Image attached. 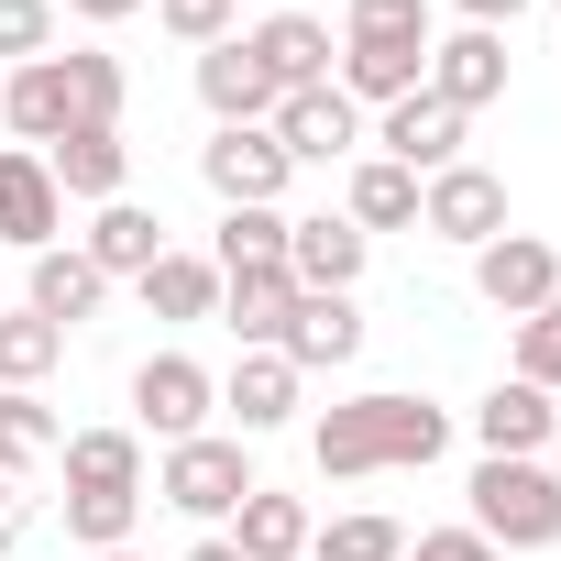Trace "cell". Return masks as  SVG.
Segmentation results:
<instances>
[{"mask_svg": "<svg viewBox=\"0 0 561 561\" xmlns=\"http://www.w3.org/2000/svg\"><path fill=\"white\" fill-rule=\"evenodd\" d=\"M133 287L154 320H220V264H198V253H154Z\"/></svg>", "mask_w": 561, "mask_h": 561, "instance_id": "26", "label": "cell"}, {"mask_svg": "<svg viewBox=\"0 0 561 561\" xmlns=\"http://www.w3.org/2000/svg\"><path fill=\"white\" fill-rule=\"evenodd\" d=\"M309 561H408V528L386 506H342L331 528H309Z\"/></svg>", "mask_w": 561, "mask_h": 561, "instance_id": "28", "label": "cell"}, {"mask_svg": "<svg viewBox=\"0 0 561 561\" xmlns=\"http://www.w3.org/2000/svg\"><path fill=\"white\" fill-rule=\"evenodd\" d=\"M133 517H144V495H67V539H89V550H133Z\"/></svg>", "mask_w": 561, "mask_h": 561, "instance_id": "33", "label": "cell"}, {"mask_svg": "<svg viewBox=\"0 0 561 561\" xmlns=\"http://www.w3.org/2000/svg\"><path fill=\"white\" fill-rule=\"evenodd\" d=\"M45 176H56V198H100V209H111V198H122V176H133V144L89 122V133L45 144Z\"/></svg>", "mask_w": 561, "mask_h": 561, "instance_id": "20", "label": "cell"}, {"mask_svg": "<svg viewBox=\"0 0 561 561\" xmlns=\"http://www.w3.org/2000/svg\"><path fill=\"white\" fill-rule=\"evenodd\" d=\"M56 353H67V331H56V320H34V309L0 320V386H23V397H34V386L56 375Z\"/></svg>", "mask_w": 561, "mask_h": 561, "instance_id": "30", "label": "cell"}, {"mask_svg": "<svg viewBox=\"0 0 561 561\" xmlns=\"http://www.w3.org/2000/svg\"><path fill=\"white\" fill-rule=\"evenodd\" d=\"M67 451V495H144V440L133 430H78Z\"/></svg>", "mask_w": 561, "mask_h": 561, "instance_id": "24", "label": "cell"}, {"mask_svg": "<svg viewBox=\"0 0 561 561\" xmlns=\"http://www.w3.org/2000/svg\"><path fill=\"white\" fill-rule=\"evenodd\" d=\"M550 430H561V408H550L539 386H517V375H506V386L473 408V440H484V462H539V440H550Z\"/></svg>", "mask_w": 561, "mask_h": 561, "instance_id": "18", "label": "cell"}, {"mask_svg": "<svg viewBox=\"0 0 561 561\" xmlns=\"http://www.w3.org/2000/svg\"><path fill=\"white\" fill-rule=\"evenodd\" d=\"M100 298H111V275L78 253V242H56V253H34V320H56V331H78V320H100Z\"/></svg>", "mask_w": 561, "mask_h": 561, "instance_id": "21", "label": "cell"}, {"mask_svg": "<svg viewBox=\"0 0 561 561\" xmlns=\"http://www.w3.org/2000/svg\"><path fill=\"white\" fill-rule=\"evenodd\" d=\"M67 12H78V23H133L144 0H67Z\"/></svg>", "mask_w": 561, "mask_h": 561, "instance_id": "39", "label": "cell"}, {"mask_svg": "<svg viewBox=\"0 0 561 561\" xmlns=\"http://www.w3.org/2000/svg\"><path fill=\"white\" fill-rule=\"evenodd\" d=\"M364 253H375V242H364L353 220H287V275H298L309 298H353Z\"/></svg>", "mask_w": 561, "mask_h": 561, "instance_id": "15", "label": "cell"}, {"mask_svg": "<svg viewBox=\"0 0 561 561\" xmlns=\"http://www.w3.org/2000/svg\"><path fill=\"white\" fill-rule=\"evenodd\" d=\"M242 561H309V506L298 495H275V484H253L242 506H231V528H220Z\"/></svg>", "mask_w": 561, "mask_h": 561, "instance_id": "23", "label": "cell"}, {"mask_svg": "<svg viewBox=\"0 0 561 561\" xmlns=\"http://www.w3.org/2000/svg\"><path fill=\"white\" fill-rule=\"evenodd\" d=\"M187 561H242V550H231V539H198V550H187Z\"/></svg>", "mask_w": 561, "mask_h": 561, "instance_id": "40", "label": "cell"}, {"mask_svg": "<svg viewBox=\"0 0 561 561\" xmlns=\"http://www.w3.org/2000/svg\"><path fill=\"white\" fill-rule=\"evenodd\" d=\"M56 231H67V198H56L45 154H34V144H12V154H0V242L56 253Z\"/></svg>", "mask_w": 561, "mask_h": 561, "instance_id": "14", "label": "cell"}, {"mask_svg": "<svg viewBox=\"0 0 561 561\" xmlns=\"http://www.w3.org/2000/svg\"><path fill=\"white\" fill-rule=\"evenodd\" d=\"M275 144H287V165H331V154H353L364 144V111L320 78V89H287V100H275V122H264Z\"/></svg>", "mask_w": 561, "mask_h": 561, "instance_id": "11", "label": "cell"}, {"mask_svg": "<svg viewBox=\"0 0 561 561\" xmlns=\"http://www.w3.org/2000/svg\"><path fill=\"white\" fill-rule=\"evenodd\" d=\"M287 309H298V275H287V264L220 275V320L242 331V353H275V342H287Z\"/></svg>", "mask_w": 561, "mask_h": 561, "instance_id": "16", "label": "cell"}, {"mask_svg": "<svg viewBox=\"0 0 561 561\" xmlns=\"http://www.w3.org/2000/svg\"><path fill=\"white\" fill-rule=\"evenodd\" d=\"M154 495L176 506V517H231L242 495H253V462H242V440H176L165 451V473H154Z\"/></svg>", "mask_w": 561, "mask_h": 561, "instance_id": "5", "label": "cell"}, {"mask_svg": "<svg viewBox=\"0 0 561 561\" xmlns=\"http://www.w3.org/2000/svg\"><path fill=\"white\" fill-rule=\"evenodd\" d=\"M440 440H451V408L397 397V386L342 397V408L309 430V451H320V473H331V484H364V473H430V462H440Z\"/></svg>", "mask_w": 561, "mask_h": 561, "instance_id": "1", "label": "cell"}, {"mask_svg": "<svg viewBox=\"0 0 561 561\" xmlns=\"http://www.w3.org/2000/svg\"><path fill=\"white\" fill-rule=\"evenodd\" d=\"M209 408H220V386H209V364H187V353H154L144 375H133V419L176 451V440H198L209 430Z\"/></svg>", "mask_w": 561, "mask_h": 561, "instance_id": "10", "label": "cell"}, {"mask_svg": "<svg viewBox=\"0 0 561 561\" xmlns=\"http://www.w3.org/2000/svg\"><path fill=\"white\" fill-rule=\"evenodd\" d=\"M550 408H561V397H550Z\"/></svg>", "mask_w": 561, "mask_h": 561, "instance_id": "42", "label": "cell"}, {"mask_svg": "<svg viewBox=\"0 0 561 561\" xmlns=\"http://www.w3.org/2000/svg\"><path fill=\"white\" fill-rule=\"evenodd\" d=\"M242 45H253V67L275 78V100H287V89H320V78H331V56H342L320 12H264Z\"/></svg>", "mask_w": 561, "mask_h": 561, "instance_id": "13", "label": "cell"}, {"mask_svg": "<svg viewBox=\"0 0 561 561\" xmlns=\"http://www.w3.org/2000/svg\"><path fill=\"white\" fill-rule=\"evenodd\" d=\"M408 561H506L495 539H473V528H419L408 539Z\"/></svg>", "mask_w": 561, "mask_h": 561, "instance_id": "36", "label": "cell"}, {"mask_svg": "<svg viewBox=\"0 0 561 561\" xmlns=\"http://www.w3.org/2000/svg\"><path fill=\"white\" fill-rule=\"evenodd\" d=\"M0 122H12L34 154L45 144H67V133H122V56H100V45H78V56H34V67H12L0 78Z\"/></svg>", "mask_w": 561, "mask_h": 561, "instance_id": "2", "label": "cell"}, {"mask_svg": "<svg viewBox=\"0 0 561 561\" xmlns=\"http://www.w3.org/2000/svg\"><path fill=\"white\" fill-rule=\"evenodd\" d=\"M275 353H287L298 375H320V364H353V353H364V309H353V298H309V287H298V309H287V342H275Z\"/></svg>", "mask_w": 561, "mask_h": 561, "instance_id": "19", "label": "cell"}, {"mask_svg": "<svg viewBox=\"0 0 561 561\" xmlns=\"http://www.w3.org/2000/svg\"><path fill=\"white\" fill-rule=\"evenodd\" d=\"M342 220H353L364 242H375V231H408V220H419V176H408V165H386V154H364V165H353V209H342Z\"/></svg>", "mask_w": 561, "mask_h": 561, "instance_id": "27", "label": "cell"}, {"mask_svg": "<svg viewBox=\"0 0 561 561\" xmlns=\"http://www.w3.org/2000/svg\"><path fill=\"white\" fill-rule=\"evenodd\" d=\"M419 231H440V242H495L506 231V176H484V165H440V176H419Z\"/></svg>", "mask_w": 561, "mask_h": 561, "instance_id": "9", "label": "cell"}, {"mask_svg": "<svg viewBox=\"0 0 561 561\" xmlns=\"http://www.w3.org/2000/svg\"><path fill=\"white\" fill-rule=\"evenodd\" d=\"M23 528H34V506H23V484L0 473V550H23Z\"/></svg>", "mask_w": 561, "mask_h": 561, "instance_id": "37", "label": "cell"}, {"mask_svg": "<svg viewBox=\"0 0 561 561\" xmlns=\"http://www.w3.org/2000/svg\"><path fill=\"white\" fill-rule=\"evenodd\" d=\"M473 539L550 550L561 539V473L550 462H473Z\"/></svg>", "mask_w": 561, "mask_h": 561, "instance_id": "4", "label": "cell"}, {"mask_svg": "<svg viewBox=\"0 0 561 561\" xmlns=\"http://www.w3.org/2000/svg\"><path fill=\"white\" fill-rule=\"evenodd\" d=\"M430 0H353L342 12V56H331V89L364 111V100H408L430 78Z\"/></svg>", "mask_w": 561, "mask_h": 561, "instance_id": "3", "label": "cell"}, {"mask_svg": "<svg viewBox=\"0 0 561 561\" xmlns=\"http://www.w3.org/2000/svg\"><path fill=\"white\" fill-rule=\"evenodd\" d=\"M56 440H67V430H56V408H45V397H23V386H0V473L23 484L34 462H56Z\"/></svg>", "mask_w": 561, "mask_h": 561, "instance_id": "29", "label": "cell"}, {"mask_svg": "<svg viewBox=\"0 0 561 561\" xmlns=\"http://www.w3.org/2000/svg\"><path fill=\"white\" fill-rule=\"evenodd\" d=\"M89 561H133V550H89Z\"/></svg>", "mask_w": 561, "mask_h": 561, "instance_id": "41", "label": "cell"}, {"mask_svg": "<svg viewBox=\"0 0 561 561\" xmlns=\"http://www.w3.org/2000/svg\"><path fill=\"white\" fill-rule=\"evenodd\" d=\"M220 408H231L242 440H253V430H287V419H298V364H287V353H242L231 386H220Z\"/></svg>", "mask_w": 561, "mask_h": 561, "instance_id": "22", "label": "cell"}, {"mask_svg": "<svg viewBox=\"0 0 561 561\" xmlns=\"http://www.w3.org/2000/svg\"><path fill=\"white\" fill-rule=\"evenodd\" d=\"M198 100H209V122H220V133H242V122H275V78L253 67V45H242V34L198 56Z\"/></svg>", "mask_w": 561, "mask_h": 561, "instance_id": "17", "label": "cell"}, {"mask_svg": "<svg viewBox=\"0 0 561 561\" xmlns=\"http://www.w3.org/2000/svg\"><path fill=\"white\" fill-rule=\"evenodd\" d=\"M451 12H462V23H484V34H506V23L528 12V0H451Z\"/></svg>", "mask_w": 561, "mask_h": 561, "instance_id": "38", "label": "cell"}, {"mask_svg": "<svg viewBox=\"0 0 561 561\" xmlns=\"http://www.w3.org/2000/svg\"><path fill=\"white\" fill-rule=\"evenodd\" d=\"M198 176L220 187V209H275L287 198V144H275L264 122H242V133H209V154H198Z\"/></svg>", "mask_w": 561, "mask_h": 561, "instance_id": "7", "label": "cell"}, {"mask_svg": "<svg viewBox=\"0 0 561 561\" xmlns=\"http://www.w3.org/2000/svg\"><path fill=\"white\" fill-rule=\"evenodd\" d=\"M517 386L561 397V287H550V309H528V320H517Z\"/></svg>", "mask_w": 561, "mask_h": 561, "instance_id": "32", "label": "cell"}, {"mask_svg": "<svg viewBox=\"0 0 561 561\" xmlns=\"http://www.w3.org/2000/svg\"><path fill=\"white\" fill-rule=\"evenodd\" d=\"M78 253H89L100 275H144V264L165 253V220H154L144 198H111V209L89 220V242H78Z\"/></svg>", "mask_w": 561, "mask_h": 561, "instance_id": "25", "label": "cell"}, {"mask_svg": "<svg viewBox=\"0 0 561 561\" xmlns=\"http://www.w3.org/2000/svg\"><path fill=\"white\" fill-rule=\"evenodd\" d=\"M231 12H242V0H154V23H165L176 45H198V56L231 45Z\"/></svg>", "mask_w": 561, "mask_h": 561, "instance_id": "35", "label": "cell"}, {"mask_svg": "<svg viewBox=\"0 0 561 561\" xmlns=\"http://www.w3.org/2000/svg\"><path fill=\"white\" fill-rule=\"evenodd\" d=\"M0 56H12V67L56 56V0H0Z\"/></svg>", "mask_w": 561, "mask_h": 561, "instance_id": "34", "label": "cell"}, {"mask_svg": "<svg viewBox=\"0 0 561 561\" xmlns=\"http://www.w3.org/2000/svg\"><path fill=\"white\" fill-rule=\"evenodd\" d=\"M375 144H386V165L440 176V165H462V111H451V100H430V89H408V100H386Z\"/></svg>", "mask_w": 561, "mask_h": 561, "instance_id": "12", "label": "cell"}, {"mask_svg": "<svg viewBox=\"0 0 561 561\" xmlns=\"http://www.w3.org/2000/svg\"><path fill=\"white\" fill-rule=\"evenodd\" d=\"M550 287H561V253H550L539 231H495V242H473V298H484V309L528 320V309H550Z\"/></svg>", "mask_w": 561, "mask_h": 561, "instance_id": "6", "label": "cell"}, {"mask_svg": "<svg viewBox=\"0 0 561 561\" xmlns=\"http://www.w3.org/2000/svg\"><path fill=\"white\" fill-rule=\"evenodd\" d=\"M220 275H242V264H287V209H220V253H209Z\"/></svg>", "mask_w": 561, "mask_h": 561, "instance_id": "31", "label": "cell"}, {"mask_svg": "<svg viewBox=\"0 0 561 561\" xmlns=\"http://www.w3.org/2000/svg\"><path fill=\"white\" fill-rule=\"evenodd\" d=\"M430 100H451L462 122L473 111H495L506 100V34H484V23H462V34H430V78H419Z\"/></svg>", "mask_w": 561, "mask_h": 561, "instance_id": "8", "label": "cell"}]
</instances>
